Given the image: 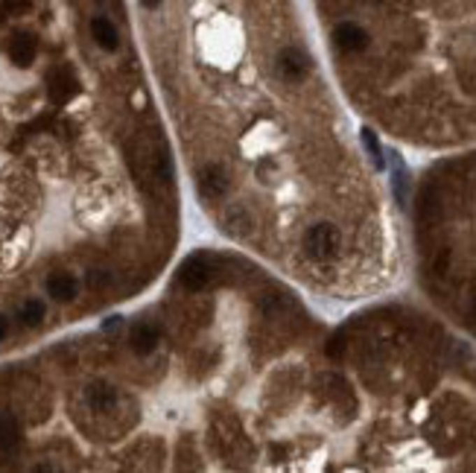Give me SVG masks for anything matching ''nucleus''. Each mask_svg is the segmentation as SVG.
I'll return each mask as SVG.
<instances>
[{
  "instance_id": "f257e3e1",
  "label": "nucleus",
  "mask_w": 476,
  "mask_h": 473,
  "mask_svg": "<svg viewBox=\"0 0 476 473\" xmlns=\"http://www.w3.org/2000/svg\"><path fill=\"white\" fill-rule=\"evenodd\" d=\"M304 252L313 260H333L339 254V231L327 222L313 225L304 234Z\"/></svg>"
},
{
  "instance_id": "f03ea898",
  "label": "nucleus",
  "mask_w": 476,
  "mask_h": 473,
  "mask_svg": "<svg viewBox=\"0 0 476 473\" xmlns=\"http://www.w3.org/2000/svg\"><path fill=\"white\" fill-rule=\"evenodd\" d=\"M210 278H213V260L208 254H193L178 269V284L187 292H202L210 284Z\"/></svg>"
},
{
  "instance_id": "7ed1b4c3",
  "label": "nucleus",
  "mask_w": 476,
  "mask_h": 473,
  "mask_svg": "<svg viewBox=\"0 0 476 473\" xmlns=\"http://www.w3.org/2000/svg\"><path fill=\"white\" fill-rule=\"evenodd\" d=\"M275 68H277V76H281L284 82H301V79L310 73V59H307L304 50H298V47H284L275 59Z\"/></svg>"
},
{
  "instance_id": "20e7f679",
  "label": "nucleus",
  "mask_w": 476,
  "mask_h": 473,
  "mask_svg": "<svg viewBox=\"0 0 476 473\" xmlns=\"http://www.w3.org/2000/svg\"><path fill=\"white\" fill-rule=\"evenodd\" d=\"M76 91H79V79H76L71 64H62V68H56L50 73V79H47V94H50V100L56 105L73 100Z\"/></svg>"
},
{
  "instance_id": "39448f33",
  "label": "nucleus",
  "mask_w": 476,
  "mask_h": 473,
  "mask_svg": "<svg viewBox=\"0 0 476 473\" xmlns=\"http://www.w3.org/2000/svg\"><path fill=\"white\" fill-rule=\"evenodd\" d=\"M199 193L205 196V199H222L225 190H228V175L219 164H205L199 170Z\"/></svg>"
},
{
  "instance_id": "423d86ee",
  "label": "nucleus",
  "mask_w": 476,
  "mask_h": 473,
  "mask_svg": "<svg viewBox=\"0 0 476 473\" xmlns=\"http://www.w3.org/2000/svg\"><path fill=\"white\" fill-rule=\"evenodd\" d=\"M333 41H336V47L342 53H359V50H366V47H368V32L359 24L345 21V24L336 27Z\"/></svg>"
},
{
  "instance_id": "0eeeda50",
  "label": "nucleus",
  "mask_w": 476,
  "mask_h": 473,
  "mask_svg": "<svg viewBox=\"0 0 476 473\" xmlns=\"http://www.w3.org/2000/svg\"><path fill=\"white\" fill-rule=\"evenodd\" d=\"M36 53H38V44L29 32H18V36L9 41V59H12V64H18V68H29V64L36 61Z\"/></svg>"
},
{
  "instance_id": "6e6552de",
  "label": "nucleus",
  "mask_w": 476,
  "mask_h": 473,
  "mask_svg": "<svg viewBox=\"0 0 476 473\" xmlns=\"http://www.w3.org/2000/svg\"><path fill=\"white\" fill-rule=\"evenodd\" d=\"M85 403H88V409L96 412V415H100V412H111L114 403H117V388H111L106 383H96V386H91L85 391Z\"/></svg>"
},
{
  "instance_id": "1a4fd4ad",
  "label": "nucleus",
  "mask_w": 476,
  "mask_h": 473,
  "mask_svg": "<svg viewBox=\"0 0 476 473\" xmlns=\"http://www.w3.org/2000/svg\"><path fill=\"white\" fill-rule=\"evenodd\" d=\"M222 228L231 237H245L252 231V214L245 210L243 205H231V208H225V214H222Z\"/></svg>"
},
{
  "instance_id": "9d476101",
  "label": "nucleus",
  "mask_w": 476,
  "mask_h": 473,
  "mask_svg": "<svg viewBox=\"0 0 476 473\" xmlns=\"http://www.w3.org/2000/svg\"><path fill=\"white\" fill-rule=\"evenodd\" d=\"M129 345H132V351H135V354H140V356L152 354V351H155V345H158V330L152 328V324L138 321L135 328H132V333H129Z\"/></svg>"
},
{
  "instance_id": "9b49d317",
  "label": "nucleus",
  "mask_w": 476,
  "mask_h": 473,
  "mask_svg": "<svg viewBox=\"0 0 476 473\" xmlns=\"http://www.w3.org/2000/svg\"><path fill=\"white\" fill-rule=\"evenodd\" d=\"M91 38L103 47V50H117L120 44V32L117 27H114L108 18H103V15H96V18L91 21Z\"/></svg>"
},
{
  "instance_id": "f8f14e48",
  "label": "nucleus",
  "mask_w": 476,
  "mask_h": 473,
  "mask_svg": "<svg viewBox=\"0 0 476 473\" xmlns=\"http://www.w3.org/2000/svg\"><path fill=\"white\" fill-rule=\"evenodd\" d=\"M76 289H79L76 278H73V275H68V272H56V275L47 278V292H50L56 301H73Z\"/></svg>"
},
{
  "instance_id": "ddd939ff",
  "label": "nucleus",
  "mask_w": 476,
  "mask_h": 473,
  "mask_svg": "<svg viewBox=\"0 0 476 473\" xmlns=\"http://www.w3.org/2000/svg\"><path fill=\"white\" fill-rule=\"evenodd\" d=\"M18 438H21V430H18V421H15V415L0 412V453L15 450Z\"/></svg>"
},
{
  "instance_id": "4468645a",
  "label": "nucleus",
  "mask_w": 476,
  "mask_h": 473,
  "mask_svg": "<svg viewBox=\"0 0 476 473\" xmlns=\"http://www.w3.org/2000/svg\"><path fill=\"white\" fill-rule=\"evenodd\" d=\"M363 146L368 150L371 161H374V170H383L386 161H383V150H380V140H377V135L371 132V129H363Z\"/></svg>"
},
{
  "instance_id": "2eb2a0df",
  "label": "nucleus",
  "mask_w": 476,
  "mask_h": 473,
  "mask_svg": "<svg viewBox=\"0 0 476 473\" xmlns=\"http://www.w3.org/2000/svg\"><path fill=\"white\" fill-rule=\"evenodd\" d=\"M395 196H398L401 205H406V199H409V175H406V167H403V161L398 155H395Z\"/></svg>"
},
{
  "instance_id": "dca6fc26",
  "label": "nucleus",
  "mask_w": 476,
  "mask_h": 473,
  "mask_svg": "<svg viewBox=\"0 0 476 473\" xmlns=\"http://www.w3.org/2000/svg\"><path fill=\"white\" fill-rule=\"evenodd\" d=\"M41 319H44V304H41L38 298H29V301L21 307V321L32 328V324H38Z\"/></svg>"
},
{
  "instance_id": "f3484780",
  "label": "nucleus",
  "mask_w": 476,
  "mask_h": 473,
  "mask_svg": "<svg viewBox=\"0 0 476 473\" xmlns=\"http://www.w3.org/2000/svg\"><path fill=\"white\" fill-rule=\"evenodd\" d=\"M88 284H91L94 289H100V286H106V284H108V275H106L103 269H94V272L88 275Z\"/></svg>"
},
{
  "instance_id": "a211bd4d",
  "label": "nucleus",
  "mask_w": 476,
  "mask_h": 473,
  "mask_svg": "<svg viewBox=\"0 0 476 473\" xmlns=\"http://www.w3.org/2000/svg\"><path fill=\"white\" fill-rule=\"evenodd\" d=\"M6 333H9V321L6 316H0V339H6Z\"/></svg>"
},
{
  "instance_id": "6ab92c4d",
  "label": "nucleus",
  "mask_w": 476,
  "mask_h": 473,
  "mask_svg": "<svg viewBox=\"0 0 476 473\" xmlns=\"http://www.w3.org/2000/svg\"><path fill=\"white\" fill-rule=\"evenodd\" d=\"M158 3H161V0H140V6H143V9H155Z\"/></svg>"
},
{
  "instance_id": "aec40b11",
  "label": "nucleus",
  "mask_w": 476,
  "mask_h": 473,
  "mask_svg": "<svg viewBox=\"0 0 476 473\" xmlns=\"http://www.w3.org/2000/svg\"><path fill=\"white\" fill-rule=\"evenodd\" d=\"M117 324H120V319H117V316H114V319H108V321H106V330H114V328H117Z\"/></svg>"
},
{
  "instance_id": "412c9836",
  "label": "nucleus",
  "mask_w": 476,
  "mask_h": 473,
  "mask_svg": "<svg viewBox=\"0 0 476 473\" xmlns=\"http://www.w3.org/2000/svg\"><path fill=\"white\" fill-rule=\"evenodd\" d=\"M473 316H476V301H473Z\"/></svg>"
}]
</instances>
